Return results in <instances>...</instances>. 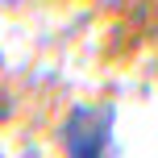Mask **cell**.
<instances>
[{"instance_id":"6da1fadb","label":"cell","mask_w":158,"mask_h":158,"mask_svg":"<svg viewBox=\"0 0 158 158\" xmlns=\"http://www.w3.org/2000/svg\"><path fill=\"white\" fill-rule=\"evenodd\" d=\"M67 158H112V121L100 108H75L63 129Z\"/></svg>"}]
</instances>
